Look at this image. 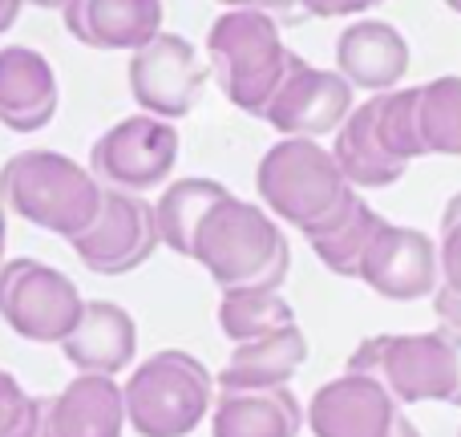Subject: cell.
<instances>
[{"label": "cell", "instance_id": "cell-36", "mask_svg": "<svg viewBox=\"0 0 461 437\" xmlns=\"http://www.w3.org/2000/svg\"><path fill=\"white\" fill-rule=\"evenodd\" d=\"M393 437H421V433H417V425L409 422V417H401V425H397V433Z\"/></svg>", "mask_w": 461, "mask_h": 437}, {"label": "cell", "instance_id": "cell-31", "mask_svg": "<svg viewBox=\"0 0 461 437\" xmlns=\"http://www.w3.org/2000/svg\"><path fill=\"white\" fill-rule=\"evenodd\" d=\"M433 312H438L441 324L457 328L461 332V296L449 292V287H438V296H433Z\"/></svg>", "mask_w": 461, "mask_h": 437}, {"label": "cell", "instance_id": "cell-23", "mask_svg": "<svg viewBox=\"0 0 461 437\" xmlns=\"http://www.w3.org/2000/svg\"><path fill=\"white\" fill-rule=\"evenodd\" d=\"M381 227H384V219L376 215L365 199H357V207L336 223V227L312 235L308 243H312V251H316V259L324 263L332 276H357L360 279V263H365L368 247L376 243Z\"/></svg>", "mask_w": 461, "mask_h": 437}, {"label": "cell", "instance_id": "cell-8", "mask_svg": "<svg viewBox=\"0 0 461 437\" xmlns=\"http://www.w3.org/2000/svg\"><path fill=\"white\" fill-rule=\"evenodd\" d=\"M178 162V130L154 114H130L113 122L89 150V170L105 191H158Z\"/></svg>", "mask_w": 461, "mask_h": 437}, {"label": "cell", "instance_id": "cell-18", "mask_svg": "<svg viewBox=\"0 0 461 437\" xmlns=\"http://www.w3.org/2000/svg\"><path fill=\"white\" fill-rule=\"evenodd\" d=\"M126 397L113 377L77 373L61 393L45 397V437H122Z\"/></svg>", "mask_w": 461, "mask_h": 437}, {"label": "cell", "instance_id": "cell-14", "mask_svg": "<svg viewBox=\"0 0 461 437\" xmlns=\"http://www.w3.org/2000/svg\"><path fill=\"white\" fill-rule=\"evenodd\" d=\"M57 73L45 53L29 45L0 49V126L13 134H37L57 118Z\"/></svg>", "mask_w": 461, "mask_h": 437}, {"label": "cell", "instance_id": "cell-4", "mask_svg": "<svg viewBox=\"0 0 461 437\" xmlns=\"http://www.w3.org/2000/svg\"><path fill=\"white\" fill-rule=\"evenodd\" d=\"M348 373L381 381L397 405L446 401L461 409V332L438 324L433 332L368 336L348 357Z\"/></svg>", "mask_w": 461, "mask_h": 437}, {"label": "cell", "instance_id": "cell-30", "mask_svg": "<svg viewBox=\"0 0 461 437\" xmlns=\"http://www.w3.org/2000/svg\"><path fill=\"white\" fill-rule=\"evenodd\" d=\"M303 16H320V21H332V16H357L368 8L384 5V0H300Z\"/></svg>", "mask_w": 461, "mask_h": 437}, {"label": "cell", "instance_id": "cell-11", "mask_svg": "<svg viewBox=\"0 0 461 437\" xmlns=\"http://www.w3.org/2000/svg\"><path fill=\"white\" fill-rule=\"evenodd\" d=\"M352 110H357L352 105V86L344 81L340 69H320V65H308L303 57H295L284 86L271 97L263 122L271 130H279L284 138H324L336 134Z\"/></svg>", "mask_w": 461, "mask_h": 437}, {"label": "cell", "instance_id": "cell-9", "mask_svg": "<svg viewBox=\"0 0 461 437\" xmlns=\"http://www.w3.org/2000/svg\"><path fill=\"white\" fill-rule=\"evenodd\" d=\"M130 94L142 105V114H154L162 122L186 118L199 105L207 86V65L199 61L194 45L178 32H158L150 45H142L130 57Z\"/></svg>", "mask_w": 461, "mask_h": 437}, {"label": "cell", "instance_id": "cell-27", "mask_svg": "<svg viewBox=\"0 0 461 437\" xmlns=\"http://www.w3.org/2000/svg\"><path fill=\"white\" fill-rule=\"evenodd\" d=\"M0 437H45V397H29L8 369H0Z\"/></svg>", "mask_w": 461, "mask_h": 437}, {"label": "cell", "instance_id": "cell-21", "mask_svg": "<svg viewBox=\"0 0 461 437\" xmlns=\"http://www.w3.org/2000/svg\"><path fill=\"white\" fill-rule=\"evenodd\" d=\"M332 159L352 187H368V191L401 183L409 170V162H401L397 154H389L381 130H376V97H368L365 105H357V110L348 114V122L336 130Z\"/></svg>", "mask_w": 461, "mask_h": 437}, {"label": "cell", "instance_id": "cell-20", "mask_svg": "<svg viewBox=\"0 0 461 437\" xmlns=\"http://www.w3.org/2000/svg\"><path fill=\"white\" fill-rule=\"evenodd\" d=\"M300 430L303 409L292 389H223L211 405V437H300Z\"/></svg>", "mask_w": 461, "mask_h": 437}, {"label": "cell", "instance_id": "cell-35", "mask_svg": "<svg viewBox=\"0 0 461 437\" xmlns=\"http://www.w3.org/2000/svg\"><path fill=\"white\" fill-rule=\"evenodd\" d=\"M5 203H0V263H5V243H8V223H5Z\"/></svg>", "mask_w": 461, "mask_h": 437}, {"label": "cell", "instance_id": "cell-16", "mask_svg": "<svg viewBox=\"0 0 461 437\" xmlns=\"http://www.w3.org/2000/svg\"><path fill=\"white\" fill-rule=\"evenodd\" d=\"M65 360L86 377H118L138 357V324L110 300H86L81 320L61 344Z\"/></svg>", "mask_w": 461, "mask_h": 437}, {"label": "cell", "instance_id": "cell-6", "mask_svg": "<svg viewBox=\"0 0 461 437\" xmlns=\"http://www.w3.org/2000/svg\"><path fill=\"white\" fill-rule=\"evenodd\" d=\"M126 425L138 437H186L211 417L215 377L199 357L162 349L126 377Z\"/></svg>", "mask_w": 461, "mask_h": 437}, {"label": "cell", "instance_id": "cell-17", "mask_svg": "<svg viewBox=\"0 0 461 437\" xmlns=\"http://www.w3.org/2000/svg\"><path fill=\"white\" fill-rule=\"evenodd\" d=\"M336 69L352 89L365 94H389L401 86L409 69V41L389 21H357L336 37Z\"/></svg>", "mask_w": 461, "mask_h": 437}, {"label": "cell", "instance_id": "cell-10", "mask_svg": "<svg viewBox=\"0 0 461 437\" xmlns=\"http://www.w3.org/2000/svg\"><path fill=\"white\" fill-rule=\"evenodd\" d=\"M69 247L94 276H126V271L142 268L158 247L154 203H146L142 195L105 191L94 227L73 239Z\"/></svg>", "mask_w": 461, "mask_h": 437}, {"label": "cell", "instance_id": "cell-32", "mask_svg": "<svg viewBox=\"0 0 461 437\" xmlns=\"http://www.w3.org/2000/svg\"><path fill=\"white\" fill-rule=\"evenodd\" d=\"M21 8H24V0H0V37H5V32L16 24Z\"/></svg>", "mask_w": 461, "mask_h": 437}, {"label": "cell", "instance_id": "cell-13", "mask_svg": "<svg viewBox=\"0 0 461 437\" xmlns=\"http://www.w3.org/2000/svg\"><path fill=\"white\" fill-rule=\"evenodd\" d=\"M401 417L405 405H397L393 393L365 373L336 377L308 401L312 437H393Z\"/></svg>", "mask_w": 461, "mask_h": 437}, {"label": "cell", "instance_id": "cell-5", "mask_svg": "<svg viewBox=\"0 0 461 437\" xmlns=\"http://www.w3.org/2000/svg\"><path fill=\"white\" fill-rule=\"evenodd\" d=\"M207 61L230 105L263 118L295 53L279 41V21L255 8H227L207 32Z\"/></svg>", "mask_w": 461, "mask_h": 437}, {"label": "cell", "instance_id": "cell-37", "mask_svg": "<svg viewBox=\"0 0 461 437\" xmlns=\"http://www.w3.org/2000/svg\"><path fill=\"white\" fill-rule=\"evenodd\" d=\"M446 5H449V8H454V13H457V16H461V0H446Z\"/></svg>", "mask_w": 461, "mask_h": 437}, {"label": "cell", "instance_id": "cell-26", "mask_svg": "<svg viewBox=\"0 0 461 437\" xmlns=\"http://www.w3.org/2000/svg\"><path fill=\"white\" fill-rule=\"evenodd\" d=\"M376 130H381L389 154H397L401 162L425 159L417 89H389V94H376Z\"/></svg>", "mask_w": 461, "mask_h": 437}, {"label": "cell", "instance_id": "cell-22", "mask_svg": "<svg viewBox=\"0 0 461 437\" xmlns=\"http://www.w3.org/2000/svg\"><path fill=\"white\" fill-rule=\"evenodd\" d=\"M227 187L215 183V178H178L154 203V223H158V243L170 247L175 255H194V239H199V227L219 203L227 199Z\"/></svg>", "mask_w": 461, "mask_h": 437}, {"label": "cell", "instance_id": "cell-29", "mask_svg": "<svg viewBox=\"0 0 461 437\" xmlns=\"http://www.w3.org/2000/svg\"><path fill=\"white\" fill-rule=\"evenodd\" d=\"M215 5H223V8H255V13L276 16L279 24L303 21V5H300V0H215Z\"/></svg>", "mask_w": 461, "mask_h": 437}, {"label": "cell", "instance_id": "cell-33", "mask_svg": "<svg viewBox=\"0 0 461 437\" xmlns=\"http://www.w3.org/2000/svg\"><path fill=\"white\" fill-rule=\"evenodd\" d=\"M449 223H461V191L446 203V215H441V227H449Z\"/></svg>", "mask_w": 461, "mask_h": 437}, {"label": "cell", "instance_id": "cell-7", "mask_svg": "<svg viewBox=\"0 0 461 437\" xmlns=\"http://www.w3.org/2000/svg\"><path fill=\"white\" fill-rule=\"evenodd\" d=\"M77 284L65 271L41 259H5L0 263V320L16 336L32 344H65L81 320Z\"/></svg>", "mask_w": 461, "mask_h": 437}, {"label": "cell", "instance_id": "cell-2", "mask_svg": "<svg viewBox=\"0 0 461 437\" xmlns=\"http://www.w3.org/2000/svg\"><path fill=\"white\" fill-rule=\"evenodd\" d=\"M191 259L207 268L219 292H279L292 268V247L267 207L227 195L203 219Z\"/></svg>", "mask_w": 461, "mask_h": 437}, {"label": "cell", "instance_id": "cell-15", "mask_svg": "<svg viewBox=\"0 0 461 437\" xmlns=\"http://www.w3.org/2000/svg\"><path fill=\"white\" fill-rule=\"evenodd\" d=\"M162 0H73L61 21L86 49L138 53L162 32Z\"/></svg>", "mask_w": 461, "mask_h": 437}, {"label": "cell", "instance_id": "cell-1", "mask_svg": "<svg viewBox=\"0 0 461 437\" xmlns=\"http://www.w3.org/2000/svg\"><path fill=\"white\" fill-rule=\"evenodd\" d=\"M259 203L303 239L336 227L357 207V187L336 167L332 150L316 138H279L255 170Z\"/></svg>", "mask_w": 461, "mask_h": 437}, {"label": "cell", "instance_id": "cell-3", "mask_svg": "<svg viewBox=\"0 0 461 437\" xmlns=\"http://www.w3.org/2000/svg\"><path fill=\"white\" fill-rule=\"evenodd\" d=\"M0 203L16 219L73 243L94 227L105 187L94 170L57 150H21L0 167Z\"/></svg>", "mask_w": 461, "mask_h": 437}, {"label": "cell", "instance_id": "cell-34", "mask_svg": "<svg viewBox=\"0 0 461 437\" xmlns=\"http://www.w3.org/2000/svg\"><path fill=\"white\" fill-rule=\"evenodd\" d=\"M29 5H37V8H53V13H65V8H69L73 0H29Z\"/></svg>", "mask_w": 461, "mask_h": 437}, {"label": "cell", "instance_id": "cell-24", "mask_svg": "<svg viewBox=\"0 0 461 437\" xmlns=\"http://www.w3.org/2000/svg\"><path fill=\"white\" fill-rule=\"evenodd\" d=\"M215 316H219L223 336L235 344L259 341V336H271L279 328L295 324L292 304L279 292H223Z\"/></svg>", "mask_w": 461, "mask_h": 437}, {"label": "cell", "instance_id": "cell-28", "mask_svg": "<svg viewBox=\"0 0 461 437\" xmlns=\"http://www.w3.org/2000/svg\"><path fill=\"white\" fill-rule=\"evenodd\" d=\"M438 255H441V287L461 296V223L441 227Z\"/></svg>", "mask_w": 461, "mask_h": 437}, {"label": "cell", "instance_id": "cell-38", "mask_svg": "<svg viewBox=\"0 0 461 437\" xmlns=\"http://www.w3.org/2000/svg\"><path fill=\"white\" fill-rule=\"evenodd\" d=\"M457 437H461V433H457Z\"/></svg>", "mask_w": 461, "mask_h": 437}, {"label": "cell", "instance_id": "cell-25", "mask_svg": "<svg viewBox=\"0 0 461 437\" xmlns=\"http://www.w3.org/2000/svg\"><path fill=\"white\" fill-rule=\"evenodd\" d=\"M425 154H454L461 159V77H433L417 86Z\"/></svg>", "mask_w": 461, "mask_h": 437}, {"label": "cell", "instance_id": "cell-19", "mask_svg": "<svg viewBox=\"0 0 461 437\" xmlns=\"http://www.w3.org/2000/svg\"><path fill=\"white\" fill-rule=\"evenodd\" d=\"M303 360H308V336L295 324H287L271 336H259V341L235 344V352L227 357L223 373L215 381L219 389H235V393L287 389Z\"/></svg>", "mask_w": 461, "mask_h": 437}, {"label": "cell", "instance_id": "cell-12", "mask_svg": "<svg viewBox=\"0 0 461 437\" xmlns=\"http://www.w3.org/2000/svg\"><path fill=\"white\" fill-rule=\"evenodd\" d=\"M360 279H365L381 300H393V304L429 300L441 287L438 243H433L421 227L384 223L376 243L368 247L365 263H360Z\"/></svg>", "mask_w": 461, "mask_h": 437}]
</instances>
